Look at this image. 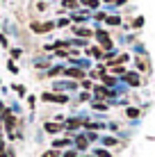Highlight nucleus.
I'll return each instance as SVG.
<instances>
[{"instance_id": "obj_13", "label": "nucleus", "mask_w": 155, "mask_h": 157, "mask_svg": "<svg viewBox=\"0 0 155 157\" xmlns=\"http://www.w3.org/2000/svg\"><path fill=\"white\" fill-rule=\"evenodd\" d=\"M71 146H73V139H71V137L55 139V141H52V148H55V150H60V148H71Z\"/></svg>"}, {"instance_id": "obj_10", "label": "nucleus", "mask_w": 155, "mask_h": 157, "mask_svg": "<svg viewBox=\"0 0 155 157\" xmlns=\"http://www.w3.org/2000/svg\"><path fill=\"white\" fill-rule=\"evenodd\" d=\"M44 132H48V134H60V132H64V123L46 121V123H44Z\"/></svg>"}, {"instance_id": "obj_24", "label": "nucleus", "mask_w": 155, "mask_h": 157, "mask_svg": "<svg viewBox=\"0 0 155 157\" xmlns=\"http://www.w3.org/2000/svg\"><path fill=\"white\" fill-rule=\"evenodd\" d=\"M80 5H84V7H89V9H96L100 5V0H80Z\"/></svg>"}, {"instance_id": "obj_14", "label": "nucleus", "mask_w": 155, "mask_h": 157, "mask_svg": "<svg viewBox=\"0 0 155 157\" xmlns=\"http://www.w3.org/2000/svg\"><path fill=\"white\" fill-rule=\"evenodd\" d=\"M100 82H103V86H107V89H114L116 86V78L110 73H100Z\"/></svg>"}, {"instance_id": "obj_26", "label": "nucleus", "mask_w": 155, "mask_h": 157, "mask_svg": "<svg viewBox=\"0 0 155 157\" xmlns=\"http://www.w3.org/2000/svg\"><path fill=\"white\" fill-rule=\"evenodd\" d=\"M41 157H62V153H60V150H55V148H50V150H46Z\"/></svg>"}, {"instance_id": "obj_7", "label": "nucleus", "mask_w": 155, "mask_h": 157, "mask_svg": "<svg viewBox=\"0 0 155 157\" xmlns=\"http://www.w3.org/2000/svg\"><path fill=\"white\" fill-rule=\"evenodd\" d=\"M91 96H94V100H105V98H112V96H114V91L107 89V86H103V84H94Z\"/></svg>"}, {"instance_id": "obj_35", "label": "nucleus", "mask_w": 155, "mask_h": 157, "mask_svg": "<svg viewBox=\"0 0 155 157\" xmlns=\"http://www.w3.org/2000/svg\"><path fill=\"white\" fill-rule=\"evenodd\" d=\"M34 102H37L34 96H28V105H30V107H34Z\"/></svg>"}, {"instance_id": "obj_30", "label": "nucleus", "mask_w": 155, "mask_h": 157, "mask_svg": "<svg viewBox=\"0 0 155 157\" xmlns=\"http://www.w3.org/2000/svg\"><path fill=\"white\" fill-rule=\"evenodd\" d=\"M94 96H91V91H82L80 94V102H84V100H91Z\"/></svg>"}, {"instance_id": "obj_9", "label": "nucleus", "mask_w": 155, "mask_h": 157, "mask_svg": "<svg viewBox=\"0 0 155 157\" xmlns=\"http://www.w3.org/2000/svg\"><path fill=\"white\" fill-rule=\"evenodd\" d=\"M123 82L130 84V86H141V75L137 73V71H128L123 75Z\"/></svg>"}, {"instance_id": "obj_34", "label": "nucleus", "mask_w": 155, "mask_h": 157, "mask_svg": "<svg viewBox=\"0 0 155 157\" xmlns=\"http://www.w3.org/2000/svg\"><path fill=\"white\" fill-rule=\"evenodd\" d=\"M0 46H2V48L9 46V41H7V36H5V34H0Z\"/></svg>"}, {"instance_id": "obj_15", "label": "nucleus", "mask_w": 155, "mask_h": 157, "mask_svg": "<svg viewBox=\"0 0 155 157\" xmlns=\"http://www.w3.org/2000/svg\"><path fill=\"white\" fill-rule=\"evenodd\" d=\"M62 9L64 12H66V9L76 12V9H80V0H62Z\"/></svg>"}, {"instance_id": "obj_36", "label": "nucleus", "mask_w": 155, "mask_h": 157, "mask_svg": "<svg viewBox=\"0 0 155 157\" xmlns=\"http://www.w3.org/2000/svg\"><path fill=\"white\" fill-rule=\"evenodd\" d=\"M87 139H89V141H96V139H98V137H96L94 132H87Z\"/></svg>"}, {"instance_id": "obj_6", "label": "nucleus", "mask_w": 155, "mask_h": 157, "mask_svg": "<svg viewBox=\"0 0 155 157\" xmlns=\"http://www.w3.org/2000/svg\"><path fill=\"white\" fill-rule=\"evenodd\" d=\"M64 78L76 80V82H82V80L87 78V71H82V68H78V66H66V68H64Z\"/></svg>"}, {"instance_id": "obj_18", "label": "nucleus", "mask_w": 155, "mask_h": 157, "mask_svg": "<svg viewBox=\"0 0 155 157\" xmlns=\"http://www.w3.org/2000/svg\"><path fill=\"white\" fill-rule=\"evenodd\" d=\"M100 144H103V148H112V146L119 144V139H116V137H103V139H100Z\"/></svg>"}, {"instance_id": "obj_1", "label": "nucleus", "mask_w": 155, "mask_h": 157, "mask_svg": "<svg viewBox=\"0 0 155 157\" xmlns=\"http://www.w3.org/2000/svg\"><path fill=\"white\" fill-rule=\"evenodd\" d=\"M94 39L98 41V46L103 48V50H112V48H114V41H112L107 30H94Z\"/></svg>"}, {"instance_id": "obj_11", "label": "nucleus", "mask_w": 155, "mask_h": 157, "mask_svg": "<svg viewBox=\"0 0 155 157\" xmlns=\"http://www.w3.org/2000/svg\"><path fill=\"white\" fill-rule=\"evenodd\" d=\"M82 52H84L87 57H94V59H103V55H105V50L98 46V43H96V46H89L87 50H82Z\"/></svg>"}, {"instance_id": "obj_31", "label": "nucleus", "mask_w": 155, "mask_h": 157, "mask_svg": "<svg viewBox=\"0 0 155 157\" xmlns=\"http://www.w3.org/2000/svg\"><path fill=\"white\" fill-rule=\"evenodd\" d=\"M141 25H144V16H137V18L132 21V28L137 30V28H141Z\"/></svg>"}, {"instance_id": "obj_2", "label": "nucleus", "mask_w": 155, "mask_h": 157, "mask_svg": "<svg viewBox=\"0 0 155 157\" xmlns=\"http://www.w3.org/2000/svg\"><path fill=\"white\" fill-rule=\"evenodd\" d=\"M44 102H55V105H66L68 102V94H57V91H44L41 94Z\"/></svg>"}, {"instance_id": "obj_3", "label": "nucleus", "mask_w": 155, "mask_h": 157, "mask_svg": "<svg viewBox=\"0 0 155 157\" xmlns=\"http://www.w3.org/2000/svg\"><path fill=\"white\" fill-rule=\"evenodd\" d=\"M84 121H87V118H78V116L66 118V121H64V132L71 137L73 132H78V130H82V128H84Z\"/></svg>"}, {"instance_id": "obj_32", "label": "nucleus", "mask_w": 155, "mask_h": 157, "mask_svg": "<svg viewBox=\"0 0 155 157\" xmlns=\"http://www.w3.org/2000/svg\"><path fill=\"white\" fill-rule=\"evenodd\" d=\"M62 157H78V150L76 148H71V150H64Z\"/></svg>"}, {"instance_id": "obj_29", "label": "nucleus", "mask_w": 155, "mask_h": 157, "mask_svg": "<svg viewBox=\"0 0 155 157\" xmlns=\"http://www.w3.org/2000/svg\"><path fill=\"white\" fill-rule=\"evenodd\" d=\"M7 68H9V73H18V66H16V64H14V59H9V62H7Z\"/></svg>"}, {"instance_id": "obj_12", "label": "nucleus", "mask_w": 155, "mask_h": 157, "mask_svg": "<svg viewBox=\"0 0 155 157\" xmlns=\"http://www.w3.org/2000/svg\"><path fill=\"white\" fill-rule=\"evenodd\" d=\"M73 146H76L78 153H80V150H87V148H89V139H87V134H78V137L73 139Z\"/></svg>"}, {"instance_id": "obj_38", "label": "nucleus", "mask_w": 155, "mask_h": 157, "mask_svg": "<svg viewBox=\"0 0 155 157\" xmlns=\"http://www.w3.org/2000/svg\"><path fill=\"white\" fill-rule=\"evenodd\" d=\"M107 2H110V0H107Z\"/></svg>"}, {"instance_id": "obj_16", "label": "nucleus", "mask_w": 155, "mask_h": 157, "mask_svg": "<svg viewBox=\"0 0 155 157\" xmlns=\"http://www.w3.org/2000/svg\"><path fill=\"white\" fill-rule=\"evenodd\" d=\"M64 68L66 66H50L46 71V78H55V75H64Z\"/></svg>"}, {"instance_id": "obj_8", "label": "nucleus", "mask_w": 155, "mask_h": 157, "mask_svg": "<svg viewBox=\"0 0 155 157\" xmlns=\"http://www.w3.org/2000/svg\"><path fill=\"white\" fill-rule=\"evenodd\" d=\"M73 34H76L78 39H87L89 41L94 36V30H89L87 25H73Z\"/></svg>"}, {"instance_id": "obj_37", "label": "nucleus", "mask_w": 155, "mask_h": 157, "mask_svg": "<svg viewBox=\"0 0 155 157\" xmlns=\"http://www.w3.org/2000/svg\"><path fill=\"white\" fill-rule=\"evenodd\" d=\"M0 130H2V118H0Z\"/></svg>"}, {"instance_id": "obj_23", "label": "nucleus", "mask_w": 155, "mask_h": 157, "mask_svg": "<svg viewBox=\"0 0 155 157\" xmlns=\"http://www.w3.org/2000/svg\"><path fill=\"white\" fill-rule=\"evenodd\" d=\"M80 89H82V91H91V89H94V82H91L89 78H84L82 82H80Z\"/></svg>"}, {"instance_id": "obj_19", "label": "nucleus", "mask_w": 155, "mask_h": 157, "mask_svg": "<svg viewBox=\"0 0 155 157\" xmlns=\"http://www.w3.org/2000/svg\"><path fill=\"white\" fill-rule=\"evenodd\" d=\"M107 71H110L112 75H121V78H123V75L128 73V71H126V66H110Z\"/></svg>"}, {"instance_id": "obj_17", "label": "nucleus", "mask_w": 155, "mask_h": 157, "mask_svg": "<svg viewBox=\"0 0 155 157\" xmlns=\"http://www.w3.org/2000/svg\"><path fill=\"white\" fill-rule=\"evenodd\" d=\"M91 107H94L96 112H107V109H110V105H107L105 100H94V102H91Z\"/></svg>"}, {"instance_id": "obj_33", "label": "nucleus", "mask_w": 155, "mask_h": 157, "mask_svg": "<svg viewBox=\"0 0 155 157\" xmlns=\"http://www.w3.org/2000/svg\"><path fill=\"white\" fill-rule=\"evenodd\" d=\"M14 89H16V94H18V96H25V86L23 84H16Z\"/></svg>"}, {"instance_id": "obj_22", "label": "nucleus", "mask_w": 155, "mask_h": 157, "mask_svg": "<svg viewBox=\"0 0 155 157\" xmlns=\"http://www.w3.org/2000/svg\"><path fill=\"white\" fill-rule=\"evenodd\" d=\"M94 157H112L107 148H94Z\"/></svg>"}, {"instance_id": "obj_5", "label": "nucleus", "mask_w": 155, "mask_h": 157, "mask_svg": "<svg viewBox=\"0 0 155 157\" xmlns=\"http://www.w3.org/2000/svg\"><path fill=\"white\" fill-rule=\"evenodd\" d=\"M57 25H55V21H44V23H30V30L34 32V34H48V32H52Z\"/></svg>"}, {"instance_id": "obj_20", "label": "nucleus", "mask_w": 155, "mask_h": 157, "mask_svg": "<svg viewBox=\"0 0 155 157\" xmlns=\"http://www.w3.org/2000/svg\"><path fill=\"white\" fill-rule=\"evenodd\" d=\"M135 66H137V73H146V71H148L146 62H144V59H139V57L135 59Z\"/></svg>"}, {"instance_id": "obj_25", "label": "nucleus", "mask_w": 155, "mask_h": 157, "mask_svg": "<svg viewBox=\"0 0 155 157\" xmlns=\"http://www.w3.org/2000/svg\"><path fill=\"white\" fill-rule=\"evenodd\" d=\"M105 23H107V25H121V18H119V16H107Z\"/></svg>"}, {"instance_id": "obj_39", "label": "nucleus", "mask_w": 155, "mask_h": 157, "mask_svg": "<svg viewBox=\"0 0 155 157\" xmlns=\"http://www.w3.org/2000/svg\"><path fill=\"white\" fill-rule=\"evenodd\" d=\"M0 139H2V137H0Z\"/></svg>"}, {"instance_id": "obj_28", "label": "nucleus", "mask_w": 155, "mask_h": 157, "mask_svg": "<svg viewBox=\"0 0 155 157\" xmlns=\"http://www.w3.org/2000/svg\"><path fill=\"white\" fill-rule=\"evenodd\" d=\"M9 55H12V59H18L21 55H23V50H21V48H12V50H9Z\"/></svg>"}, {"instance_id": "obj_4", "label": "nucleus", "mask_w": 155, "mask_h": 157, "mask_svg": "<svg viewBox=\"0 0 155 157\" xmlns=\"http://www.w3.org/2000/svg\"><path fill=\"white\" fill-rule=\"evenodd\" d=\"M78 86L80 82H76V80H57V82H52V91L64 94V91H76Z\"/></svg>"}, {"instance_id": "obj_21", "label": "nucleus", "mask_w": 155, "mask_h": 157, "mask_svg": "<svg viewBox=\"0 0 155 157\" xmlns=\"http://www.w3.org/2000/svg\"><path fill=\"white\" fill-rule=\"evenodd\" d=\"M139 114H141V109H137V107H128V109H126L128 118H139Z\"/></svg>"}, {"instance_id": "obj_27", "label": "nucleus", "mask_w": 155, "mask_h": 157, "mask_svg": "<svg viewBox=\"0 0 155 157\" xmlns=\"http://www.w3.org/2000/svg\"><path fill=\"white\" fill-rule=\"evenodd\" d=\"M55 25L57 28H68V25H71V18H60V21H55Z\"/></svg>"}]
</instances>
